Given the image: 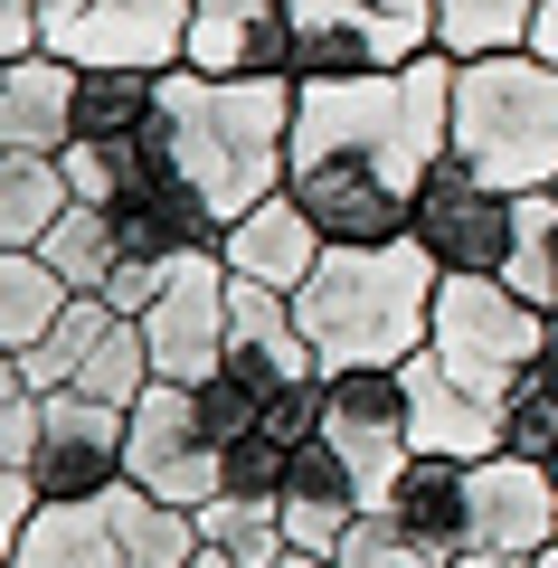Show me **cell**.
<instances>
[{"label": "cell", "mask_w": 558, "mask_h": 568, "mask_svg": "<svg viewBox=\"0 0 558 568\" xmlns=\"http://www.w3.org/2000/svg\"><path fill=\"white\" fill-rule=\"evenodd\" d=\"M58 171H67V190H77L85 209H114L123 190L142 181V142H95V133H77L58 152Z\"/></svg>", "instance_id": "cell-32"}, {"label": "cell", "mask_w": 558, "mask_h": 568, "mask_svg": "<svg viewBox=\"0 0 558 568\" xmlns=\"http://www.w3.org/2000/svg\"><path fill=\"white\" fill-rule=\"evenodd\" d=\"M114 237H123V256L171 265V256H200V246H219L227 219H219V209H209L190 181H180V171H161L152 152H142V181L114 200Z\"/></svg>", "instance_id": "cell-15"}, {"label": "cell", "mask_w": 558, "mask_h": 568, "mask_svg": "<svg viewBox=\"0 0 558 568\" xmlns=\"http://www.w3.org/2000/svg\"><path fill=\"white\" fill-rule=\"evenodd\" d=\"M67 304H77V294H67V275L39 246H0V351H39Z\"/></svg>", "instance_id": "cell-23"}, {"label": "cell", "mask_w": 558, "mask_h": 568, "mask_svg": "<svg viewBox=\"0 0 558 568\" xmlns=\"http://www.w3.org/2000/svg\"><path fill=\"white\" fill-rule=\"evenodd\" d=\"M29 398H39V388H29V369H20V351H0V426L20 417Z\"/></svg>", "instance_id": "cell-36"}, {"label": "cell", "mask_w": 558, "mask_h": 568, "mask_svg": "<svg viewBox=\"0 0 558 568\" xmlns=\"http://www.w3.org/2000/svg\"><path fill=\"white\" fill-rule=\"evenodd\" d=\"M530 379H539V388L558 398V323H549V351H539V369H530Z\"/></svg>", "instance_id": "cell-39"}, {"label": "cell", "mask_w": 558, "mask_h": 568, "mask_svg": "<svg viewBox=\"0 0 558 568\" xmlns=\"http://www.w3.org/2000/svg\"><path fill=\"white\" fill-rule=\"evenodd\" d=\"M114 323H133V313H114V304H104V294H77V304L58 313V332H48L39 351H20L29 388H39V398H48V388H77L85 351H95V342H104V332H114Z\"/></svg>", "instance_id": "cell-30"}, {"label": "cell", "mask_w": 558, "mask_h": 568, "mask_svg": "<svg viewBox=\"0 0 558 568\" xmlns=\"http://www.w3.org/2000/svg\"><path fill=\"white\" fill-rule=\"evenodd\" d=\"M200 540L209 549H227L237 568H275L284 549V503H265V493H209L200 503Z\"/></svg>", "instance_id": "cell-28"}, {"label": "cell", "mask_w": 558, "mask_h": 568, "mask_svg": "<svg viewBox=\"0 0 558 568\" xmlns=\"http://www.w3.org/2000/svg\"><path fill=\"white\" fill-rule=\"evenodd\" d=\"M67 209L77 190H67L58 152H0V246H39Z\"/></svg>", "instance_id": "cell-24"}, {"label": "cell", "mask_w": 558, "mask_h": 568, "mask_svg": "<svg viewBox=\"0 0 558 568\" xmlns=\"http://www.w3.org/2000/svg\"><path fill=\"white\" fill-rule=\"evenodd\" d=\"M200 77H294L284 0H190V58Z\"/></svg>", "instance_id": "cell-13"}, {"label": "cell", "mask_w": 558, "mask_h": 568, "mask_svg": "<svg viewBox=\"0 0 558 568\" xmlns=\"http://www.w3.org/2000/svg\"><path fill=\"white\" fill-rule=\"evenodd\" d=\"M39 256L48 265H58V275H67V294H104V284H114L123 275V237H114V209H67V219L58 227H48V237H39Z\"/></svg>", "instance_id": "cell-27"}, {"label": "cell", "mask_w": 558, "mask_h": 568, "mask_svg": "<svg viewBox=\"0 0 558 568\" xmlns=\"http://www.w3.org/2000/svg\"><path fill=\"white\" fill-rule=\"evenodd\" d=\"M227 256L219 246H200V256H171L161 265V294L152 313H142V342H152V379H180L200 388L227 369Z\"/></svg>", "instance_id": "cell-7"}, {"label": "cell", "mask_w": 558, "mask_h": 568, "mask_svg": "<svg viewBox=\"0 0 558 568\" xmlns=\"http://www.w3.org/2000/svg\"><path fill=\"white\" fill-rule=\"evenodd\" d=\"M398 388H407V436H417V455L483 465V455L511 446V417H501V398H474V388H464L455 369L436 361V351H417V361L398 369Z\"/></svg>", "instance_id": "cell-12"}, {"label": "cell", "mask_w": 558, "mask_h": 568, "mask_svg": "<svg viewBox=\"0 0 558 568\" xmlns=\"http://www.w3.org/2000/svg\"><path fill=\"white\" fill-rule=\"evenodd\" d=\"M39 503H48V493H39V474H29V465H10V455H0V559L20 549V530L39 521Z\"/></svg>", "instance_id": "cell-34"}, {"label": "cell", "mask_w": 558, "mask_h": 568, "mask_svg": "<svg viewBox=\"0 0 558 568\" xmlns=\"http://www.w3.org/2000/svg\"><path fill=\"white\" fill-rule=\"evenodd\" d=\"M558 540V474L530 465V455H483L474 465V549H520V559H539V549Z\"/></svg>", "instance_id": "cell-14"}, {"label": "cell", "mask_w": 558, "mask_h": 568, "mask_svg": "<svg viewBox=\"0 0 558 568\" xmlns=\"http://www.w3.org/2000/svg\"><path fill=\"white\" fill-rule=\"evenodd\" d=\"M436 162H455V58L426 48V58L379 67V77L303 85L284 190L322 219L332 246H379V237H407V209H417Z\"/></svg>", "instance_id": "cell-1"}, {"label": "cell", "mask_w": 558, "mask_h": 568, "mask_svg": "<svg viewBox=\"0 0 558 568\" xmlns=\"http://www.w3.org/2000/svg\"><path fill=\"white\" fill-rule=\"evenodd\" d=\"M200 568H237V559H227V549H200Z\"/></svg>", "instance_id": "cell-42"}, {"label": "cell", "mask_w": 558, "mask_h": 568, "mask_svg": "<svg viewBox=\"0 0 558 568\" xmlns=\"http://www.w3.org/2000/svg\"><path fill=\"white\" fill-rule=\"evenodd\" d=\"M501 284L558 323V190H520V209H511V265H501Z\"/></svg>", "instance_id": "cell-25"}, {"label": "cell", "mask_w": 558, "mask_h": 568, "mask_svg": "<svg viewBox=\"0 0 558 568\" xmlns=\"http://www.w3.org/2000/svg\"><path fill=\"white\" fill-rule=\"evenodd\" d=\"M539 0H436V48L445 58H501V48H530Z\"/></svg>", "instance_id": "cell-29"}, {"label": "cell", "mask_w": 558, "mask_h": 568, "mask_svg": "<svg viewBox=\"0 0 558 568\" xmlns=\"http://www.w3.org/2000/svg\"><path fill=\"white\" fill-rule=\"evenodd\" d=\"M152 104H161V77H142V67H77V133L142 142Z\"/></svg>", "instance_id": "cell-26"}, {"label": "cell", "mask_w": 558, "mask_h": 568, "mask_svg": "<svg viewBox=\"0 0 558 568\" xmlns=\"http://www.w3.org/2000/svg\"><path fill=\"white\" fill-rule=\"evenodd\" d=\"M294 20V77H379L388 67V20L379 0H284Z\"/></svg>", "instance_id": "cell-18"}, {"label": "cell", "mask_w": 558, "mask_h": 568, "mask_svg": "<svg viewBox=\"0 0 558 568\" xmlns=\"http://www.w3.org/2000/svg\"><path fill=\"white\" fill-rule=\"evenodd\" d=\"M48 58L67 67H142L171 77L190 58V0H85L77 20L48 29Z\"/></svg>", "instance_id": "cell-11"}, {"label": "cell", "mask_w": 558, "mask_h": 568, "mask_svg": "<svg viewBox=\"0 0 558 568\" xmlns=\"http://www.w3.org/2000/svg\"><path fill=\"white\" fill-rule=\"evenodd\" d=\"M426 351H436L474 398H511V388L539 369V351H549V313L520 304L501 275H445Z\"/></svg>", "instance_id": "cell-5"}, {"label": "cell", "mask_w": 558, "mask_h": 568, "mask_svg": "<svg viewBox=\"0 0 558 568\" xmlns=\"http://www.w3.org/2000/svg\"><path fill=\"white\" fill-rule=\"evenodd\" d=\"M388 521L407 530V549H426L436 568H455L464 549H474V465L417 455V465L388 484Z\"/></svg>", "instance_id": "cell-17"}, {"label": "cell", "mask_w": 558, "mask_h": 568, "mask_svg": "<svg viewBox=\"0 0 558 568\" xmlns=\"http://www.w3.org/2000/svg\"><path fill=\"white\" fill-rule=\"evenodd\" d=\"M123 436H133V407L48 388L39 426H29V474H39L48 503H95V493L123 484Z\"/></svg>", "instance_id": "cell-9"}, {"label": "cell", "mask_w": 558, "mask_h": 568, "mask_svg": "<svg viewBox=\"0 0 558 568\" xmlns=\"http://www.w3.org/2000/svg\"><path fill=\"white\" fill-rule=\"evenodd\" d=\"M455 568H539V559H520V549H464Z\"/></svg>", "instance_id": "cell-38"}, {"label": "cell", "mask_w": 558, "mask_h": 568, "mask_svg": "<svg viewBox=\"0 0 558 568\" xmlns=\"http://www.w3.org/2000/svg\"><path fill=\"white\" fill-rule=\"evenodd\" d=\"M511 209L520 200L493 190L483 171L436 162L426 190H417V209H407V237H417L445 275H501V265H511Z\"/></svg>", "instance_id": "cell-10"}, {"label": "cell", "mask_w": 558, "mask_h": 568, "mask_svg": "<svg viewBox=\"0 0 558 568\" xmlns=\"http://www.w3.org/2000/svg\"><path fill=\"white\" fill-rule=\"evenodd\" d=\"M10 568H123V540H114V511L95 503H39V521L20 530Z\"/></svg>", "instance_id": "cell-21"}, {"label": "cell", "mask_w": 558, "mask_h": 568, "mask_svg": "<svg viewBox=\"0 0 558 568\" xmlns=\"http://www.w3.org/2000/svg\"><path fill=\"white\" fill-rule=\"evenodd\" d=\"M539 568H558V540H549V549H539Z\"/></svg>", "instance_id": "cell-43"}, {"label": "cell", "mask_w": 558, "mask_h": 568, "mask_svg": "<svg viewBox=\"0 0 558 568\" xmlns=\"http://www.w3.org/2000/svg\"><path fill=\"white\" fill-rule=\"evenodd\" d=\"M123 484L161 493V503H180V511H200L209 493L227 484V446L209 436L200 388L152 379V388L133 398V436H123Z\"/></svg>", "instance_id": "cell-6"}, {"label": "cell", "mask_w": 558, "mask_h": 568, "mask_svg": "<svg viewBox=\"0 0 558 568\" xmlns=\"http://www.w3.org/2000/svg\"><path fill=\"white\" fill-rule=\"evenodd\" d=\"M530 48H539L549 67H558V0H539V29H530Z\"/></svg>", "instance_id": "cell-37"}, {"label": "cell", "mask_w": 558, "mask_h": 568, "mask_svg": "<svg viewBox=\"0 0 558 568\" xmlns=\"http://www.w3.org/2000/svg\"><path fill=\"white\" fill-rule=\"evenodd\" d=\"M77 142V67L67 58H10L0 67V152H67Z\"/></svg>", "instance_id": "cell-20"}, {"label": "cell", "mask_w": 558, "mask_h": 568, "mask_svg": "<svg viewBox=\"0 0 558 568\" xmlns=\"http://www.w3.org/2000/svg\"><path fill=\"white\" fill-rule=\"evenodd\" d=\"M294 104H303L294 77H200V67H171L152 123H142V152L161 171H180V181L237 227L256 200L284 190Z\"/></svg>", "instance_id": "cell-2"}, {"label": "cell", "mask_w": 558, "mask_h": 568, "mask_svg": "<svg viewBox=\"0 0 558 568\" xmlns=\"http://www.w3.org/2000/svg\"><path fill=\"white\" fill-rule=\"evenodd\" d=\"M549 474H558V465H549Z\"/></svg>", "instance_id": "cell-44"}, {"label": "cell", "mask_w": 558, "mask_h": 568, "mask_svg": "<svg viewBox=\"0 0 558 568\" xmlns=\"http://www.w3.org/2000/svg\"><path fill=\"white\" fill-rule=\"evenodd\" d=\"M39 10H48V29H58V20H77V10H85V0H39Z\"/></svg>", "instance_id": "cell-40"}, {"label": "cell", "mask_w": 558, "mask_h": 568, "mask_svg": "<svg viewBox=\"0 0 558 568\" xmlns=\"http://www.w3.org/2000/svg\"><path fill=\"white\" fill-rule=\"evenodd\" d=\"M501 417H511V455H530V465H558V398L539 379H520L511 398H501Z\"/></svg>", "instance_id": "cell-33"}, {"label": "cell", "mask_w": 558, "mask_h": 568, "mask_svg": "<svg viewBox=\"0 0 558 568\" xmlns=\"http://www.w3.org/2000/svg\"><path fill=\"white\" fill-rule=\"evenodd\" d=\"M322 246H332V237H322V219L294 200V190H275V200H256L219 237V256H227V275H237V284H275V294H294V284L322 265Z\"/></svg>", "instance_id": "cell-16"}, {"label": "cell", "mask_w": 558, "mask_h": 568, "mask_svg": "<svg viewBox=\"0 0 558 568\" xmlns=\"http://www.w3.org/2000/svg\"><path fill=\"white\" fill-rule=\"evenodd\" d=\"M104 511H114V540H123V568H200V511L161 503V493L142 484H114L104 493Z\"/></svg>", "instance_id": "cell-22"}, {"label": "cell", "mask_w": 558, "mask_h": 568, "mask_svg": "<svg viewBox=\"0 0 558 568\" xmlns=\"http://www.w3.org/2000/svg\"><path fill=\"white\" fill-rule=\"evenodd\" d=\"M39 48H48V10H39V0H0V67L39 58Z\"/></svg>", "instance_id": "cell-35"}, {"label": "cell", "mask_w": 558, "mask_h": 568, "mask_svg": "<svg viewBox=\"0 0 558 568\" xmlns=\"http://www.w3.org/2000/svg\"><path fill=\"white\" fill-rule=\"evenodd\" d=\"M322 436H332V455L351 465L359 503L388 511V484L417 465V436H407V388H398V369H341V379H322Z\"/></svg>", "instance_id": "cell-8"}, {"label": "cell", "mask_w": 558, "mask_h": 568, "mask_svg": "<svg viewBox=\"0 0 558 568\" xmlns=\"http://www.w3.org/2000/svg\"><path fill=\"white\" fill-rule=\"evenodd\" d=\"M436 284L445 265L417 237H379V246H322V265L294 284V323L313 342L322 379L341 369H407L436 332Z\"/></svg>", "instance_id": "cell-3"}, {"label": "cell", "mask_w": 558, "mask_h": 568, "mask_svg": "<svg viewBox=\"0 0 558 568\" xmlns=\"http://www.w3.org/2000/svg\"><path fill=\"white\" fill-rule=\"evenodd\" d=\"M455 162L493 190H558V67L539 48L455 67Z\"/></svg>", "instance_id": "cell-4"}, {"label": "cell", "mask_w": 558, "mask_h": 568, "mask_svg": "<svg viewBox=\"0 0 558 568\" xmlns=\"http://www.w3.org/2000/svg\"><path fill=\"white\" fill-rule=\"evenodd\" d=\"M142 388H152V342H142V323H114L95 351H85V369H77V398L133 407Z\"/></svg>", "instance_id": "cell-31"}, {"label": "cell", "mask_w": 558, "mask_h": 568, "mask_svg": "<svg viewBox=\"0 0 558 568\" xmlns=\"http://www.w3.org/2000/svg\"><path fill=\"white\" fill-rule=\"evenodd\" d=\"M275 568H332V559H313V549H284V559Z\"/></svg>", "instance_id": "cell-41"}, {"label": "cell", "mask_w": 558, "mask_h": 568, "mask_svg": "<svg viewBox=\"0 0 558 568\" xmlns=\"http://www.w3.org/2000/svg\"><path fill=\"white\" fill-rule=\"evenodd\" d=\"M359 484H351V465L332 455V436H303L294 446V465H284V540L294 549H313V559H332L341 540H351V521H359Z\"/></svg>", "instance_id": "cell-19"}]
</instances>
